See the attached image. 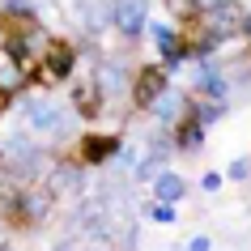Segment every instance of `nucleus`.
<instances>
[{"mask_svg": "<svg viewBox=\"0 0 251 251\" xmlns=\"http://www.w3.org/2000/svg\"><path fill=\"white\" fill-rule=\"evenodd\" d=\"M0 13L9 22H34V0H0Z\"/></svg>", "mask_w": 251, "mask_h": 251, "instance_id": "obj_17", "label": "nucleus"}, {"mask_svg": "<svg viewBox=\"0 0 251 251\" xmlns=\"http://www.w3.org/2000/svg\"><path fill=\"white\" fill-rule=\"evenodd\" d=\"M0 251H13V247H9V243H0Z\"/></svg>", "mask_w": 251, "mask_h": 251, "instance_id": "obj_26", "label": "nucleus"}, {"mask_svg": "<svg viewBox=\"0 0 251 251\" xmlns=\"http://www.w3.org/2000/svg\"><path fill=\"white\" fill-rule=\"evenodd\" d=\"M39 73H43V81H47V85H68V81L77 77V47H73V43L51 39L47 55L39 60Z\"/></svg>", "mask_w": 251, "mask_h": 251, "instance_id": "obj_3", "label": "nucleus"}, {"mask_svg": "<svg viewBox=\"0 0 251 251\" xmlns=\"http://www.w3.org/2000/svg\"><path fill=\"white\" fill-rule=\"evenodd\" d=\"M171 136H175V149H179V153H196V149L204 145V124L196 119L192 102L183 106V115H179V124L171 128Z\"/></svg>", "mask_w": 251, "mask_h": 251, "instance_id": "obj_11", "label": "nucleus"}, {"mask_svg": "<svg viewBox=\"0 0 251 251\" xmlns=\"http://www.w3.org/2000/svg\"><path fill=\"white\" fill-rule=\"evenodd\" d=\"M162 171V158L145 153V162H136V183H153V175Z\"/></svg>", "mask_w": 251, "mask_h": 251, "instance_id": "obj_19", "label": "nucleus"}, {"mask_svg": "<svg viewBox=\"0 0 251 251\" xmlns=\"http://www.w3.org/2000/svg\"><path fill=\"white\" fill-rule=\"evenodd\" d=\"M162 90H171V73L162 64H145L141 73H136L132 90H128V98H132V106H141V111H149L153 106V98H158Z\"/></svg>", "mask_w": 251, "mask_h": 251, "instance_id": "obj_6", "label": "nucleus"}, {"mask_svg": "<svg viewBox=\"0 0 251 251\" xmlns=\"http://www.w3.org/2000/svg\"><path fill=\"white\" fill-rule=\"evenodd\" d=\"M145 213H149V222H158V226H171L175 217H179V213H175V204H162V200H153Z\"/></svg>", "mask_w": 251, "mask_h": 251, "instance_id": "obj_20", "label": "nucleus"}, {"mask_svg": "<svg viewBox=\"0 0 251 251\" xmlns=\"http://www.w3.org/2000/svg\"><path fill=\"white\" fill-rule=\"evenodd\" d=\"M81 22H85V30L102 34V30L111 26V4H106V0H85V4H81Z\"/></svg>", "mask_w": 251, "mask_h": 251, "instance_id": "obj_15", "label": "nucleus"}, {"mask_svg": "<svg viewBox=\"0 0 251 251\" xmlns=\"http://www.w3.org/2000/svg\"><path fill=\"white\" fill-rule=\"evenodd\" d=\"M183 251H213V243H209L204 234H196V238H187V247H183Z\"/></svg>", "mask_w": 251, "mask_h": 251, "instance_id": "obj_23", "label": "nucleus"}, {"mask_svg": "<svg viewBox=\"0 0 251 251\" xmlns=\"http://www.w3.org/2000/svg\"><path fill=\"white\" fill-rule=\"evenodd\" d=\"M73 85V111H77L81 119H94L98 111H102V102H106V94H102V85H98V77H73L68 81Z\"/></svg>", "mask_w": 251, "mask_h": 251, "instance_id": "obj_10", "label": "nucleus"}, {"mask_svg": "<svg viewBox=\"0 0 251 251\" xmlns=\"http://www.w3.org/2000/svg\"><path fill=\"white\" fill-rule=\"evenodd\" d=\"M238 0H192V9H187V17H209L217 13V9H234Z\"/></svg>", "mask_w": 251, "mask_h": 251, "instance_id": "obj_18", "label": "nucleus"}, {"mask_svg": "<svg viewBox=\"0 0 251 251\" xmlns=\"http://www.w3.org/2000/svg\"><path fill=\"white\" fill-rule=\"evenodd\" d=\"M192 98H230V73L217 60H200L196 64V81H192Z\"/></svg>", "mask_w": 251, "mask_h": 251, "instance_id": "obj_8", "label": "nucleus"}, {"mask_svg": "<svg viewBox=\"0 0 251 251\" xmlns=\"http://www.w3.org/2000/svg\"><path fill=\"white\" fill-rule=\"evenodd\" d=\"M4 47H9V51L17 55V60H22V68H39V60L43 55H47V47H51V34H47V30L39 26V22H17L13 30H4Z\"/></svg>", "mask_w": 251, "mask_h": 251, "instance_id": "obj_1", "label": "nucleus"}, {"mask_svg": "<svg viewBox=\"0 0 251 251\" xmlns=\"http://www.w3.org/2000/svg\"><path fill=\"white\" fill-rule=\"evenodd\" d=\"M51 213V192L47 187H17L9 196V217L17 226H39Z\"/></svg>", "mask_w": 251, "mask_h": 251, "instance_id": "obj_2", "label": "nucleus"}, {"mask_svg": "<svg viewBox=\"0 0 251 251\" xmlns=\"http://www.w3.org/2000/svg\"><path fill=\"white\" fill-rule=\"evenodd\" d=\"M183 196H187V183L175 171L162 166V175H153V200H162V204H179Z\"/></svg>", "mask_w": 251, "mask_h": 251, "instance_id": "obj_14", "label": "nucleus"}, {"mask_svg": "<svg viewBox=\"0 0 251 251\" xmlns=\"http://www.w3.org/2000/svg\"><path fill=\"white\" fill-rule=\"evenodd\" d=\"M222 179H226L222 171H209L204 179H200V187H204V192H217V187H222Z\"/></svg>", "mask_w": 251, "mask_h": 251, "instance_id": "obj_22", "label": "nucleus"}, {"mask_svg": "<svg viewBox=\"0 0 251 251\" xmlns=\"http://www.w3.org/2000/svg\"><path fill=\"white\" fill-rule=\"evenodd\" d=\"M124 149V141L119 136H106V132H85L77 141V162L81 166H102V162H111Z\"/></svg>", "mask_w": 251, "mask_h": 251, "instance_id": "obj_9", "label": "nucleus"}, {"mask_svg": "<svg viewBox=\"0 0 251 251\" xmlns=\"http://www.w3.org/2000/svg\"><path fill=\"white\" fill-rule=\"evenodd\" d=\"M111 26L128 43H136L149 26V0H111Z\"/></svg>", "mask_w": 251, "mask_h": 251, "instance_id": "obj_5", "label": "nucleus"}, {"mask_svg": "<svg viewBox=\"0 0 251 251\" xmlns=\"http://www.w3.org/2000/svg\"><path fill=\"white\" fill-rule=\"evenodd\" d=\"M26 81H30V73L22 68V60H17V55L0 43V98L22 94V90H26Z\"/></svg>", "mask_w": 251, "mask_h": 251, "instance_id": "obj_12", "label": "nucleus"}, {"mask_svg": "<svg viewBox=\"0 0 251 251\" xmlns=\"http://www.w3.org/2000/svg\"><path fill=\"white\" fill-rule=\"evenodd\" d=\"M192 111H196V119L209 128V124H217V119L226 115V102H222V98H196V102H192Z\"/></svg>", "mask_w": 251, "mask_h": 251, "instance_id": "obj_16", "label": "nucleus"}, {"mask_svg": "<svg viewBox=\"0 0 251 251\" xmlns=\"http://www.w3.org/2000/svg\"><path fill=\"white\" fill-rule=\"evenodd\" d=\"M26 124L34 128V132H47V136H60L68 128V115H64V106H55L47 102V98H26Z\"/></svg>", "mask_w": 251, "mask_h": 251, "instance_id": "obj_7", "label": "nucleus"}, {"mask_svg": "<svg viewBox=\"0 0 251 251\" xmlns=\"http://www.w3.org/2000/svg\"><path fill=\"white\" fill-rule=\"evenodd\" d=\"M149 34H153V47H158V55H162V68L166 73H179V68L187 64V55H183V30L179 26H171V22H149Z\"/></svg>", "mask_w": 251, "mask_h": 251, "instance_id": "obj_4", "label": "nucleus"}, {"mask_svg": "<svg viewBox=\"0 0 251 251\" xmlns=\"http://www.w3.org/2000/svg\"><path fill=\"white\" fill-rule=\"evenodd\" d=\"M226 175H230L234 183H243V179H247V175H251V158H234V162H230V171H226Z\"/></svg>", "mask_w": 251, "mask_h": 251, "instance_id": "obj_21", "label": "nucleus"}, {"mask_svg": "<svg viewBox=\"0 0 251 251\" xmlns=\"http://www.w3.org/2000/svg\"><path fill=\"white\" fill-rule=\"evenodd\" d=\"M187 102H192V94H179V90H162L158 98H153V106H149V111H153V115H158L162 124H166V128H175Z\"/></svg>", "mask_w": 251, "mask_h": 251, "instance_id": "obj_13", "label": "nucleus"}, {"mask_svg": "<svg viewBox=\"0 0 251 251\" xmlns=\"http://www.w3.org/2000/svg\"><path fill=\"white\" fill-rule=\"evenodd\" d=\"M171 9H175V13H187V9H192V0H171Z\"/></svg>", "mask_w": 251, "mask_h": 251, "instance_id": "obj_25", "label": "nucleus"}, {"mask_svg": "<svg viewBox=\"0 0 251 251\" xmlns=\"http://www.w3.org/2000/svg\"><path fill=\"white\" fill-rule=\"evenodd\" d=\"M238 34H243V39L251 43V13H243V17H238Z\"/></svg>", "mask_w": 251, "mask_h": 251, "instance_id": "obj_24", "label": "nucleus"}]
</instances>
